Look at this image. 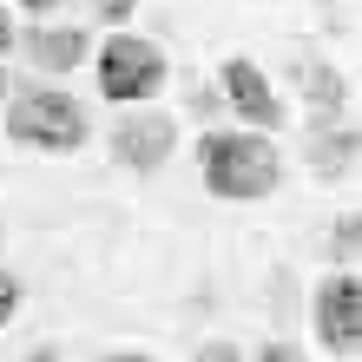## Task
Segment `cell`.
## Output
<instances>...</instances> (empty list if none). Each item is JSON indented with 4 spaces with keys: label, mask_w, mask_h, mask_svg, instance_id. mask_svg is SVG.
I'll use <instances>...</instances> for the list:
<instances>
[{
    "label": "cell",
    "mask_w": 362,
    "mask_h": 362,
    "mask_svg": "<svg viewBox=\"0 0 362 362\" xmlns=\"http://www.w3.org/2000/svg\"><path fill=\"white\" fill-rule=\"evenodd\" d=\"M191 112H198V119H218V112H224V93H218V79H211V86H191Z\"/></svg>",
    "instance_id": "8fae6325"
},
{
    "label": "cell",
    "mask_w": 362,
    "mask_h": 362,
    "mask_svg": "<svg viewBox=\"0 0 362 362\" xmlns=\"http://www.w3.org/2000/svg\"><path fill=\"white\" fill-rule=\"evenodd\" d=\"M218 93H224V105L238 112V125L244 132H276L284 125V99H276V86H270V73L257 66V59H244V53H230L224 66H218Z\"/></svg>",
    "instance_id": "5b68a950"
},
{
    "label": "cell",
    "mask_w": 362,
    "mask_h": 362,
    "mask_svg": "<svg viewBox=\"0 0 362 362\" xmlns=\"http://www.w3.org/2000/svg\"><path fill=\"white\" fill-rule=\"evenodd\" d=\"M303 165L323 185H336V178H349L356 165H362V125H310L303 132Z\"/></svg>",
    "instance_id": "52a82bcc"
},
{
    "label": "cell",
    "mask_w": 362,
    "mask_h": 362,
    "mask_svg": "<svg viewBox=\"0 0 362 362\" xmlns=\"http://www.w3.org/2000/svg\"><path fill=\"white\" fill-rule=\"evenodd\" d=\"M172 152H178V119L158 112V105H132V112L112 125V158L125 172H158Z\"/></svg>",
    "instance_id": "8992f818"
},
{
    "label": "cell",
    "mask_w": 362,
    "mask_h": 362,
    "mask_svg": "<svg viewBox=\"0 0 362 362\" xmlns=\"http://www.w3.org/2000/svg\"><path fill=\"white\" fill-rule=\"evenodd\" d=\"M7 139L66 158V152L86 145V105H79L66 86H33L27 79L20 93H7Z\"/></svg>",
    "instance_id": "7a4b0ae2"
},
{
    "label": "cell",
    "mask_w": 362,
    "mask_h": 362,
    "mask_svg": "<svg viewBox=\"0 0 362 362\" xmlns=\"http://www.w3.org/2000/svg\"><path fill=\"white\" fill-rule=\"evenodd\" d=\"M303 112H310V125H343L349 119V79L329 59H310L303 66Z\"/></svg>",
    "instance_id": "9c48e42d"
},
{
    "label": "cell",
    "mask_w": 362,
    "mask_h": 362,
    "mask_svg": "<svg viewBox=\"0 0 362 362\" xmlns=\"http://www.w3.org/2000/svg\"><path fill=\"white\" fill-rule=\"evenodd\" d=\"M93 79H99V99H112V105L132 112V105L165 93L172 59H165V47L145 40V33H112V40H99V53H93Z\"/></svg>",
    "instance_id": "3957f363"
},
{
    "label": "cell",
    "mask_w": 362,
    "mask_h": 362,
    "mask_svg": "<svg viewBox=\"0 0 362 362\" xmlns=\"http://www.w3.org/2000/svg\"><path fill=\"white\" fill-rule=\"evenodd\" d=\"M86 47H93L86 27H27L13 53H27L33 73H73V66H86Z\"/></svg>",
    "instance_id": "ba28073f"
},
{
    "label": "cell",
    "mask_w": 362,
    "mask_h": 362,
    "mask_svg": "<svg viewBox=\"0 0 362 362\" xmlns=\"http://www.w3.org/2000/svg\"><path fill=\"white\" fill-rule=\"evenodd\" d=\"M316 343L343 362H362V276L356 270H329L316 284Z\"/></svg>",
    "instance_id": "277c9868"
},
{
    "label": "cell",
    "mask_w": 362,
    "mask_h": 362,
    "mask_svg": "<svg viewBox=\"0 0 362 362\" xmlns=\"http://www.w3.org/2000/svg\"><path fill=\"white\" fill-rule=\"evenodd\" d=\"M329 257H362V211L336 218V230H329Z\"/></svg>",
    "instance_id": "30bf717a"
},
{
    "label": "cell",
    "mask_w": 362,
    "mask_h": 362,
    "mask_svg": "<svg viewBox=\"0 0 362 362\" xmlns=\"http://www.w3.org/2000/svg\"><path fill=\"white\" fill-rule=\"evenodd\" d=\"M20 362H59V356L53 349H33V356H20Z\"/></svg>",
    "instance_id": "d6986e66"
},
{
    "label": "cell",
    "mask_w": 362,
    "mask_h": 362,
    "mask_svg": "<svg viewBox=\"0 0 362 362\" xmlns=\"http://www.w3.org/2000/svg\"><path fill=\"white\" fill-rule=\"evenodd\" d=\"M93 13L99 20H125V13H132V0H93Z\"/></svg>",
    "instance_id": "e0dca14e"
},
{
    "label": "cell",
    "mask_w": 362,
    "mask_h": 362,
    "mask_svg": "<svg viewBox=\"0 0 362 362\" xmlns=\"http://www.w3.org/2000/svg\"><path fill=\"white\" fill-rule=\"evenodd\" d=\"M7 93H13V86H7V73H0V105H7Z\"/></svg>",
    "instance_id": "ffe728a7"
},
{
    "label": "cell",
    "mask_w": 362,
    "mask_h": 362,
    "mask_svg": "<svg viewBox=\"0 0 362 362\" xmlns=\"http://www.w3.org/2000/svg\"><path fill=\"white\" fill-rule=\"evenodd\" d=\"M191 362H244V349H238V343H204Z\"/></svg>",
    "instance_id": "4fadbf2b"
},
{
    "label": "cell",
    "mask_w": 362,
    "mask_h": 362,
    "mask_svg": "<svg viewBox=\"0 0 362 362\" xmlns=\"http://www.w3.org/2000/svg\"><path fill=\"white\" fill-rule=\"evenodd\" d=\"M20 13H27L33 27H47V13H59V0H20Z\"/></svg>",
    "instance_id": "9a60e30c"
},
{
    "label": "cell",
    "mask_w": 362,
    "mask_h": 362,
    "mask_svg": "<svg viewBox=\"0 0 362 362\" xmlns=\"http://www.w3.org/2000/svg\"><path fill=\"white\" fill-rule=\"evenodd\" d=\"M198 172H204V185L218 191V198L257 204V198H270V191L284 185V152H276V139H264V132L211 125L198 139Z\"/></svg>",
    "instance_id": "6da1fadb"
},
{
    "label": "cell",
    "mask_w": 362,
    "mask_h": 362,
    "mask_svg": "<svg viewBox=\"0 0 362 362\" xmlns=\"http://www.w3.org/2000/svg\"><path fill=\"white\" fill-rule=\"evenodd\" d=\"M257 362H303V349H296V343H264Z\"/></svg>",
    "instance_id": "5bb4252c"
},
{
    "label": "cell",
    "mask_w": 362,
    "mask_h": 362,
    "mask_svg": "<svg viewBox=\"0 0 362 362\" xmlns=\"http://www.w3.org/2000/svg\"><path fill=\"white\" fill-rule=\"evenodd\" d=\"M13 47H20V27H13V13H7V7H0V59H7Z\"/></svg>",
    "instance_id": "2e32d148"
},
{
    "label": "cell",
    "mask_w": 362,
    "mask_h": 362,
    "mask_svg": "<svg viewBox=\"0 0 362 362\" xmlns=\"http://www.w3.org/2000/svg\"><path fill=\"white\" fill-rule=\"evenodd\" d=\"M105 362H158V356H145V349H119V356H105Z\"/></svg>",
    "instance_id": "ac0fdd59"
},
{
    "label": "cell",
    "mask_w": 362,
    "mask_h": 362,
    "mask_svg": "<svg viewBox=\"0 0 362 362\" xmlns=\"http://www.w3.org/2000/svg\"><path fill=\"white\" fill-rule=\"evenodd\" d=\"M13 310H20V276H13V270H0V329L13 323Z\"/></svg>",
    "instance_id": "7c38bea8"
}]
</instances>
